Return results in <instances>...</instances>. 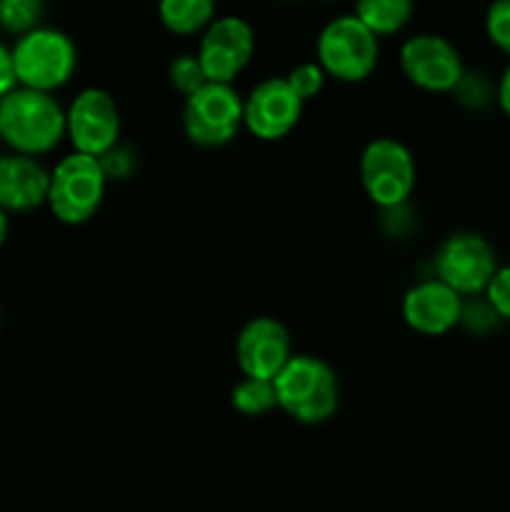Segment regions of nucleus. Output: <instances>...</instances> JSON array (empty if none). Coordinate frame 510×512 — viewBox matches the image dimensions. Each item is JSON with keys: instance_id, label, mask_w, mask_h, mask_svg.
I'll use <instances>...</instances> for the list:
<instances>
[{"instance_id": "nucleus-1", "label": "nucleus", "mask_w": 510, "mask_h": 512, "mask_svg": "<svg viewBox=\"0 0 510 512\" xmlns=\"http://www.w3.org/2000/svg\"><path fill=\"white\" fill-rule=\"evenodd\" d=\"M65 138V108L53 93L15 85L0 98V143L23 155H48Z\"/></svg>"}, {"instance_id": "nucleus-2", "label": "nucleus", "mask_w": 510, "mask_h": 512, "mask_svg": "<svg viewBox=\"0 0 510 512\" xmlns=\"http://www.w3.org/2000/svg\"><path fill=\"white\" fill-rule=\"evenodd\" d=\"M278 410L300 425L328 423L340 405V383L335 370L318 355H290L273 378Z\"/></svg>"}, {"instance_id": "nucleus-3", "label": "nucleus", "mask_w": 510, "mask_h": 512, "mask_svg": "<svg viewBox=\"0 0 510 512\" xmlns=\"http://www.w3.org/2000/svg\"><path fill=\"white\" fill-rule=\"evenodd\" d=\"M108 173L98 155L73 153L63 155L50 170L48 208L63 225H85L95 218L105 200Z\"/></svg>"}, {"instance_id": "nucleus-4", "label": "nucleus", "mask_w": 510, "mask_h": 512, "mask_svg": "<svg viewBox=\"0 0 510 512\" xmlns=\"http://www.w3.org/2000/svg\"><path fill=\"white\" fill-rule=\"evenodd\" d=\"M18 85L55 93L70 83L78 68V48L68 33L38 25L10 45Z\"/></svg>"}, {"instance_id": "nucleus-5", "label": "nucleus", "mask_w": 510, "mask_h": 512, "mask_svg": "<svg viewBox=\"0 0 510 512\" xmlns=\"http://www.w3.org/2000/svg\"><path fill=\"white\" fill-rule=\"evenodd\" d=\"M315 60L328 78L340 83H360L370 78L380 60V38L355 18L338 15L320 28L315 40Z\"/></svg>"}, {"instance_id": "nucleus-6", "label": "nucleus", "mask_w": 510, "mask_h": 512, "mask_svg": "<svg viewBox=\"0 0 510 512\" xmlns=\"http://www.w3.org/2000/svg\"><path fill=\"white\" fill-rule=\"evenodd\" d=\"M358 178L370 203L395 210L413 195L418 168L408 145L395 138H375L360 153Z\"/></svg>"}, {"instance_id": "nucleus-7", "label": "nucleus", "mask_w": 510, "mask_h": 512, "mask_svg": "<svg viewBox=\"0 0 510 512\" xmlns=\"http://www.w3.org/2000/svg\"><path fill=\"white\" fill-rule=\"evenodd\" d=\"M183 100V133L198 148H223L243 128V95L233 83L208 80Z\"/></svg>"}, {"instance_id": "nucleus-8", "label": "nucleus", "mask_w": 510, "mask_h": 512, "mask_svg": "<svg viewBox=\"0 0 510 512\" xmlns=\"http://www.w3.org/2000/svg\"><path fill=\"white\" fill-rule=\"evenodd\" d=\"M435 278L460 293L463 298L483 295L485 285L498 268L495 248L485 235L460 230L448 235L435 253Z\"/></svg>"}, {"instance_id": "nucleus-9", "label": "nucleus", "mask_w": 510, "mask_h": 512, "mask_svg": "<svg viewBox=\"0 0 510 512\" xmlns=\"http://www.w3.org/2000/svg\"><path fill=\"white\" fill-rule=\"evenodd\" d=\"M120 108L103 88H83L65 108V138L73 150L103 158L120 140Z\"/></svg>"}, {"instance_id": "nucleus-10", "label": "nucleus", "mask_w": 510, "mask_h": 512, "mask_svg": "<svg viewBox=\"0 0 510 512\" xmlns=\"http://www.w3.org/2000/svg\"><path fill=\"white\" fill-rule=\"evenodd\" d=\"M195 55L210 83H235L255 55L253 25L240 15H215L200 33Z\"/></svg>"}, {"instance_id": "nucleus-11", "label": "nucleus", "mask_w": 510, "mask_h": 512, "mask_svg": "<svg viewBox=\"0 0 510 512\" xmlns=\"http://www.w3.org/2000/svg\"><path fill=\"white\" fill-rule=\"evenodd\" d=\"M398 60L405 78L425 93H453L465 73L460 50L438 33L410 35Z\"/></svg>"}, {"instance_id": "nucleus-12", "label": "nucleus", "mask_w": 510, "mask_h": 512, "mask_svg": "<svg viewBox=\"0 0 510 512\" xmlns=\"http://www.w3.org/2000/svg\"><path fill=\"white\" fill-rule=\"evenodd\" d=\"M305 103L285 78H265L243 98V128L253 138L275 143L295 130Z\"/></svg>"}, {"instance_id": "nucleus-13", "label": "nucleus", "mask_w": 510, "mask_h": 512, "mask_svg": "<svg viewBox=\"0 0 510 512\" xmlns=\"http://www.w3.org/2000/svg\"><path fill=\"white\" fill-rule=\"evenodd\" d=\"M290 355H293V343L288 328L270 315L250 318L235 335V363L248 378L273 380Z\"/></svg>"}, {"instance_id": "nucleus-14", "label": "nucleus", "mask_w": 510, "mask_h": 512, "mask_svg": "<svg viewBox=\"0 0 510 512\" xmlns=\"http://www.w3.org/2000/svg\"><path fill=\"white\" fill-rule=\"evenodd\" d=\"M463 300V295L455 293L440 278H428L408 288L400 303V313L413 333L440 338L460 325Z\"/></svg>"}, {"instance_id": "nucleus-15", "label": "nucleus", "mask_w": 510, "mask_h": 512, "mask_svg": "<svg viewBox=\"0 0 510 512\" xmlns=\"http://www.w3.org/2000/svg\"><path fill=\"white\" fill-rule=\"evenodd\" d=\"M50 170L35 155H0V208L15 213H30L48 203Z\"/></svg>"}, {"instance_id": "nucleus-16", "label": "nucleus", "mask_w": 510, "mask_h": 512, "mask_svg": "<svg viewBox=\"0 0 510 512\" xmlns=\"http://www.w3.org/2000/svg\"><path fill=\"white\" fill-rule=\"evenodd\" d=\"M215 0H158V20L168 33L200 35L215 18Z\"/></svg>"}, {"instance_id": "nucleus-17", "label": "nucleus", "mask_w": 510, "mask_h": 512, "mask_svg": "<svg viewBox=\"0 0 510 512\" xmlns=\"http://www.w3.org/2000/svg\"><path fill=\"white\" fill-rule=\"evenodd\" d=\"M413 10L415 0H355L353 13L378 38H388L410 23Z\"/></svg>"}, {"instance_id": "nucleus-18", "label": "nucleus", "mask_w": 510, "mask_h": 512, "mask_svg": "<svg viewBox=\"0 0 510 512\" xmlns=\"http://www.w3.org/2000/svg\"><path fill=\"white\" fill-rule=\"evenodd\" d=\"M230 403L245 418H260L278 408V395H275V383L268 378H243L235 383L230 393Z\"/></svg>"}, {"instance_id": "nucleus-19", "label": "nucleus", "mask_w": 510, "mask_h": 512, "mask_svg": "<svg viewBox=\"0 0 510 512\" xmlns=\"http://www.w3.org/2000/svg\"><path fill=\"white\" fill-rule=\"evenodd\" d=\"M45 0H0V30L13 38L43 25Z\"/></svg>"}, {"instance_id": "nucleus-20", "label": "nucleus", "mask_w": 510, "mask_h": 512, "mask_svg": "<svg viewBox=\"0 0 510 512\" xmlns=\"http://www.w3.org/2000/svg\"><path fill=\"white\" fill-rule=\"evenodd\" d=\"M168 80L175 88V93H180L183 98H188V95H193L195 90L203 88V85L208 83V78H205L203 73V65H200L195 53H183L178 55V58L170 60Z\"/></svg>"}, {"instance_id": "nucleus-21", "label": "nucleus", "mask_w": 510, "mask_h": 512, "mask_svg": "<svg viewBox=\"0 0 510 512\" xmlns=\"http://www.w3.org/2000/svg\"><path fill=\"white\" fill-rule=\"evenodd\" d=\"M483 28L493 48L510 58V0H493L488 5Z\"/></svg>"}, {"instance_id": "nucleus-22", "label": "nucleus", "mask_w": 510, "mask_h": 512, "mask_svg": "<svg viewBox=\"0 0 510 512\" xmlns=\"http://www.w3.org/2000/svg\"><path fill=\"white\" fill-rule=\"evenodd\" d=\"M325 78H328V75H325V70L318 65V60L295 65V68H290V73L285 75L288 85L298 93V98L303 100V103H308V100L318 98V95L323 93Z\"/></svg>"}, {"instance_id": "nucleus-23", "label": "nucleus", "mask_w": 510, "mask_h": 512, "mask_svg": "<svg viewBox=\"0 0 510 512\" xmlns=\"http://www.w3.org/2000/svg\"><path fill=\"white\" fill-rule=\"evenodd\" d=\"M483 298L488 300V305L495 310L500 320L510 323V263L495 268L493 278L485 285Z\"/></svg>"}, {"instance_id": "nucleus-24", "label": "nucleus", "mask_w": 510, "mask_h": 512, "mask_svg": "<svg viewBox=\"0 0 510 512\" xmlns=\"http://www.w3.org/2000/svg\"><path fill=\"white\" fill-rule=\"evenodd\" d=\"M15 85H18V80H15L13 53H10L8 45L0 40V98H3L8 90H13Z\"/></svg>"}, {"instance_id": "nucleus-25", "label": "nucleus", "mask_w": 510, "mask_h": 512, "mask_svg": "<svg viewBox=\"0 0 510 512\" xmlns=\"http://www.w3.org/2000/svg\"><path fill=\"white\" fill-rule=\"evenodd\" d=\"M495 103H498L500 113L510 120V58L508 65L503 68V73H500L498 85H495Z\"/></svg>"}, {"instance_id": "nucleus-26", "label": "nucleus", "mask_w": 510, "mask_h": 512, "mask_svg": "<svg viewBox=\"0 0 510 512\" xmlns=\"http://www.w3.org/2000/svg\"><path fill=\"white\" fill-rule=\"evenodd\" d=\"M8 233H10V213L0 208V248H3L5 240H8Z\"/></svg>"}, {"instance_id": "nucleus-27", "label": "nucleus", "mask_w": 510, "mask_h": 512, "mask_svg": "<svg viewBox=\"0 0 510 512\" xmlns=\"http://www.w3.org/2000/svg\"><path fill=\"white\" fill-rule=\"evenodd\" d=\"M325 3H333V0H325Z\"/></svg>"}]
</instances>
